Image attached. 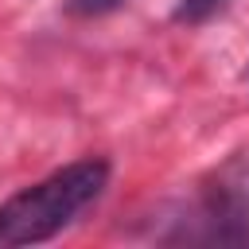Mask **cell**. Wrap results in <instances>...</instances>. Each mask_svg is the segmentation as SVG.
<instances>
[{"label": "cell", "instance_id": "cell-1", "mask_svg": "<svg viewBox=\"0 0 249 249\" xmlns=\"http://www.w3.org/2000/svg\"><path fill=\"white\" fill-rule=\"evenodd\" d=\"M109 183L105 160H74L47 179L16 191L8 202H0V249L16 245H39L62 233L89 202L101 198Z\"/></svg>", "mask_w": 249, "mask_h": 249}, {"label": "cell", "instance_id": "cell-3", "mask_svg": "<svg viewBox=\"0 0 249 249\" xmlns=\"http://www.w3.org/2000/svg\"><path fill=\"white\" fill-rule=\"evenodd\" d=\"M121 0H70V12H109V8H117Z\"/></svg>", "mask_w": 249, "mask_h": 249}, {"label": "cell", "instance_id": "cell-2", "mask_svg": "<svg viewBox=\"0 0 249 249\" xmlns=\"http://www.w3.org/2000/svg\"><path fill=\"white\" fill-rule=\"evenodd\" d=\"M222 4H226V0H179L175 19H183V23H202V19L214 16Z\"/></svg>", "mask_w": 249, "mask_h": 249}]
</instances>
